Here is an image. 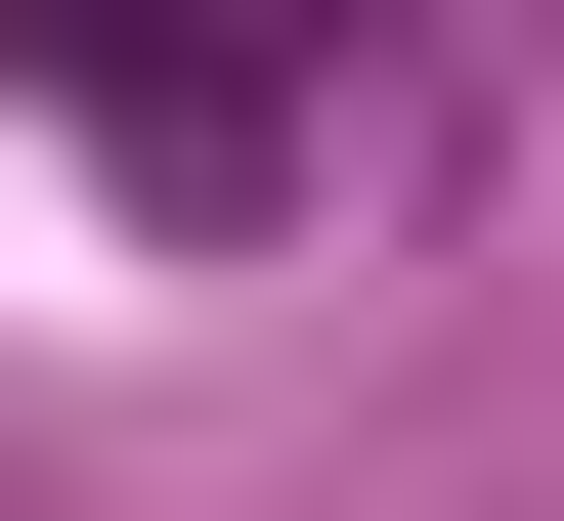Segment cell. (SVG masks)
Listing matches in <instances>:
<instances>
[{"mask_svg": "<svg viewBox=\"0 0 564 521\" xmlns=\"http://www.w3.org/2000/svg\"><path fill=\"white\" fill-rule=\"evenodd\" d=\"M0 44H44L87 131H174V174H304L348 131V0H0Z\"/></svg>", "mask_w": 564, "mask_h": 521, "instance_id": "obj_1", "label": "cell"}]
</instances>
